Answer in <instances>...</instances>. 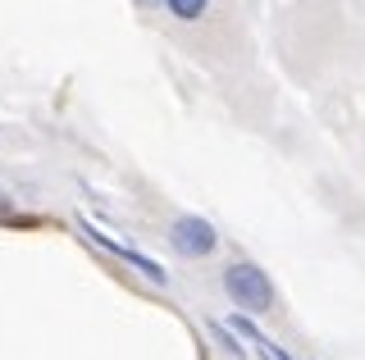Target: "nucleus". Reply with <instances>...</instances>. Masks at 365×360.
<instances>
[{"mask_svg": "<svg viewBox=\"0 0 365 360\" xmlns=\"http://www.w3.org/2000/svg\"><path fill=\"white\" fill-rule=\"evenodd\" d=\"M224 292L242 314H269L274 310V283L260 265H228L224 269Z\"/></svg>", "mask_w": 365, "mask_h": 360, "instance_id": "nucleus-1", "label": "nucleus"}, {"mask_svg": "<svg viewBox=\"0 0 365 360\" xmlns=\"http://www.w3.org/2000/svg\"><path fill=\"white\" fill-rule=\"evenodd\" d=\"M169 242H174V251L187 255V260H205V255L220 246V233H215L210 219L182 215V219H174V228H169Z\"/></svg>", "mask_w": 365, "mask_h": 360, "instance_id": "nucleus-2", "label": "nucleus"}, {"mask_svg": "<svg viewBox=\"0 0 365 360\" xmlns=\"http://www.w3.org/2000/svg\"><path fill=\"white\" fill-rule=\"evenodd\" d=\"M83 228H87V238H91V242H101V246H110V251H114V255H123V260H128L133 269H142V274H146V278H151V283H155V287H165V283H169V274H165V269H160V265L151 260V255H142V251H133V246H123V242H114V238H106V233H96V228H91V223H87V219H83Z\"/></svg>", "mask_w": 365, "mask_h": 360, "instance_id": "nucleus-3", "label": "nucleus"}, {"mask_svg": "<svg viewBox=\"0 0 365 360\" xmlns=\"http://www.w3.org/2000/svg\"><path fill=\"white\" fill-rule=\"evenodd\" d=\"M165 9L174 18H182V23H197L205 9H210V0H165Z\"/></svg>", "mask_w": 365, "mask_h": 360, "instance_id": "nucleus-4", "label": "nucleus"}]
</instances>
